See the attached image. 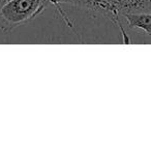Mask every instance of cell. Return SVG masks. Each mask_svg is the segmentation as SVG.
Masks as SVG:
<instances>
[{"label": "cell", "instance_id": "5", "mask_svg": "<svg viewBox=\"0 0 151 151\" xmlns=\"http://www.w3.org/2000/svg\"><path fill=\"white\" fill-rule=\"evenodd\" d=\"M9 1V0H0V9H1V7H2L4 4H6Z\"/></svg>", "mask_w": 151, "mask_h": 151}, {"label": "cell", "instance_id": "3", "mask_svg": "<svg viewBox=\"0 0 151 151\" xmlns=\"http://www.w3.org/2000/svg\"><path fill=\"white\" fill-rule=\"evenodd\" d=\"M123 17L130 28L141 30L151 36V12L124 14Z\"/></svg>", "mask_w": 151, "mask_h": 151}, {"label": "cell", "instance_id": "1", "mask_svg": "<svg viewBox=\"0 0 151 151\" xmlns=\"http://www.w3.org/2000/svg\"><path fill=\"white\" fill-rule=\"evenodd\" d=\"M47 0H9L0 9V31L9 32L40 15Z\"/></svg>", "mask_w": 151, "mask_h": 151}, {"label": "cell", "instance_id": "4", "mask_svg": "<svg viewBox=\"0 0 151 151\" xmlns=\"http://www.w3.org/2000/svg\"><path fill=\"white\" fill-rule=\"evenodd\" d=\"M47 1H48L49 3H51V4H53L55 7H56L57 11H58V13L60 14L61 17H62V19L64 20V22L67 24V26H68V27L70 28V29L73 30V32H75V28H73V23H71L70 20L68 19V17L66 16V14H65L64 12L62 11L61 4L65 3V4H70V5H73V6H75L76 0H47Z\"/></svg>", "mask_w": 151, "mask_h": 151}, {"label": "cell", "instance_id": "2", "mask_svg": "<svg viewBox=\"0 0 151 151\" xmlns=\"http://www.w3.org/2000/svg\"><path fill=\"white\" fill-rule=\"evenodd\" d=\"M113 4L120 16L151 12V0H113Z\"/></svg>", "mask_w": 151, "mask_h": 151}]
</instances>
